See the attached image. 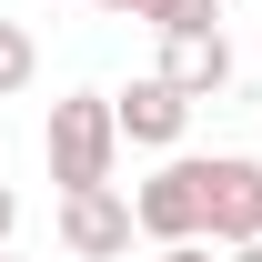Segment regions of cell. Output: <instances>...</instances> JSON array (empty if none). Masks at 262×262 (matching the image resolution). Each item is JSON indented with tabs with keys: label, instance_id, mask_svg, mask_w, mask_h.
<instances>
[{
	"label": "cell",
	"instance_id": "ba28073f",
	"mask_svg": "<svg viewBox=\"0 0 262 262\" xmlns=\"http://www.w3.org/2000/svg\"><path fill=\"white\" fill-rule=\"evenodd\" d=\"M31 71H40L31 31H20V20H0V101H10V91H31Z\"/></svg>",
	"mask_w": 262,
	"mask_h": 262
},
{
	"label": "cell",
	"instance_id": "3957f363",
	"mask_svg": "<svg viewBox=\"0 0 262 262\" xmlns=\"http://www.w3.org/2000/svg\"><path fill=\"white\" fill-rule=\"evenodd\" d=\"M131 232H141V212H131V192H61V252L71 262H121Z\"/></svg>",
	"mask_w": 262,
	"mask_h": 262
},
{
	"label": "cell",
	"instance_id": "7a4b0ae2",
	"mask_svg": "<svg viewBox=\"0 0 262 262\" xmlns=\"http://www.w3.org/2000/svg\"><path fill=\"white\" fill-rule=\"evenodd\" d=\"M202 242H222V252L262 242V162L252 151H212L202 162Z\"/></svg>",
	"mask_w": 262,
	"mask_h": 262
},
{
	"label": "cell",
	"instance_id": "8fae6325",
	"mask_svg": "<svg viewBox=\"0 0 262 262\" xmlns=\"http://www.w3.org/2000/svg\"><path fill=\"white\" fill-rule=\"evenodd\" d=\"M101 20H141V10H151V0H91Z\"/></svg>",
	"mask_w": 262,
	"mask_h": 262
},
{
	"label": "cell",
	"instance_id": "6da1fadb",
	"mask_svg": "<svg viewBox=\"0 0 262 262\" xmlns=\"http://www.w3.org/2000/svg\"><path fill=\"white\" fill-rule=\"evenodd\" d=\"M40 151H51V182H61V192H101L111 162H121V111H111V91H61Z\"/></svg>",
	"mask_w": 262,
	"mask_h": 262
},
{
	"label": "cell",
	"instance_id": "9c48e42d",
	"mask_svg": "<svg viewBox=\"0 0 262 262\" xmlns=\"http://www.w3.org/2000/svg\"><path fill=\"white\" fill-rule=\"evenodd\" d=\"M10 232H20V192L0 182V252H10Z\"/></svg>",
	"mask_w": 262,
	"mask_h": 262
},
{
	"label": "cell",
	"instance_id": "52a82bcc",
	"mask_svg": "<svg viewBox=\"0 0 262 262\" xmlns=\"http://www.w3.org/2000/svg\"><path fill=\"white\" fill-rule=\"evenodd\" d=\"M141 20H151V31H222V0H151V10H141Z\"/></svg>",
	"mask_w": 262,
	"mask_h": 262
},
{
	"label": "cell",
	"instance_id": "7c38bea8",
	"mask_svg": "<svg viewBox=\"0 0 262 262\" xmlns=\"http://www.w3.org/2000/svg\"><path fill=\"white\" fill-rule=\"evenodd\" d=\"M222 262H262V242H242V252H222Z\"/></svg>",
	"mask_w": 262,
	"mask_h": 262
},
{
	"label": "cell",
	"instance_id": "4fadbf2b",
	"mask_svg": "<svg viewBox=\"0 0 262 262\" xmlns=\"http://www.w3.org/2000/svg\"><path fill=\"white\" fill-rule=\"evenodd\" d=\"M0 262H10V252H0Z\"/></svg>",
	"mask_w": 262,
	"mask_h": 262
},
{
	"label": "cell",
	"instance_id": "277c9868",
	"mask_svg": "<svg viewBox=\"0 0 262 262\" xmlns=\"http://www.w3.org/2000/svg\"><path fill=\"white\" fill-rule=\"evenodd\" d=\"M131 212H141L151 242H202V151H171V162L131 192Z\"/></svg>",
	"mask_w": 262,
	"mask_h": 262
},
{
	"label": "cell",
	"instance_id": "5b68a950",
	"mask_svg": "<svg viewBox=\"0 0 262 262\" xmlns=\"http://www.w3.org/2000/svg\"><path fill=\"white\" fill-rule=\"evenodd\" d=\"M111 111H121V141H141V151H171V141H182V121H192V101L171 91L162 71H141L131 91H111Z\"/></svg>",
	"mask_w": 262,
	"mask_h": 262
},
{
	"label": "cell",
	"instance_id": "8992f818",
	"mask_svg": "<svg viewBox=\"0 0 262 262\" xmlns=\"http://www.w3.org/2000/svg\"><path fill=\"white\" fill-rule=\"evenodd\" d=\"M162 81H171L182 101L232 91V40H222V31H171V40H162Z\"/></svg>",
	"mask_w": 262,
	"mask_h": 262
},
{
	"label": "cell",
	"instance_id": "30bf717a",
	"mask_svg": "<svg viewBox=\"0 0 262 262\" xmlns=\"http://www.w3.org/2000/svg\"><path fill=\"white\" fill-rule=\"evenodd\" d=\"M151 262H212V242H162Z\"/></svg>",
	"mask_w": 262,
	"mask_h": 262
}]
</instances>
